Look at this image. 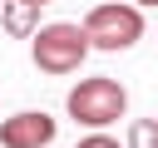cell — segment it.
<instances>
[{
    "label": "cell",
    "mask_w": 158,
    "mask_h": 148,
    "mask_svg": "<svg viewBox=\"0 0 158 148\" xmlns=\"http://www.w3.org/2000/svg\"><path fill=\"white\" fill-rule=\"evenodd\" d=\"M74 148H123V143H118V138H109V133L99 128V133H89V138H79Z\"/></svg>",
    "instance_id": "cell-7"
},
{
    "label": "cell",
    "mask_w": 158,
    "mask_h": 148,
    "mask_svg": "<svg viewBox=\"0 0 158 148\" xmlns=\"http://www.w3.org/2000/svg\"><path fill=\"white\" fill-rule=\"evenodd\" d=\"M64 109H69L74 123H84L89 133H99V128H109V123H118L128 113V89L118 79H109V74H94V79H79L69 89Z\"/></svg>",
    "instance_id": "cell-2"
},
{
    "label": "cell",
    "mask_w": 158,
    "mask_h": 148,
    "mask_svg": "<svg viewBox=\"0 0 158 148\" xmlns=\"http://www.w3.org/2000/svg\"><path fill=\"white\" fill-rule=\"evenodd\" d=\"M133 5H138V10H143V5H158V0H133Z\"/></svg>",
    "instance_id": "cell-8"
},
{
    "label": "cell",
    "mask_w": 158,
    "mask_h": 148,
    "mask_svg": "<svg viewBox=\"0 0 158 148\" xmlns=\"http://www.w3.org/2000/svg\"><path fill=\"white\" fill-rule=\"evenodd\" d=\"M30 59H35L40 74H54V79L79 74V64L89 59V35H84V25H74V20L40 25V30L30 35Z\"/></svg>",
    "instance_id": "cell-1"
},
{
    "label": "cell",
    "mask_w": 158,
    "mask_h": 148,
    "mask_svg": "<svg viewBox=\"0 0 158 148\" xmlns=\"http://www.w3.org/2000/svg\"><path fill=\"white\" fill-rule=\"evenodd\" d=\"M123 148H158V118L128 123V143H123Z\"/></svg>",
    "instance_id": "cell-6"
},
{
    "label": "cell",
    "mask_w": 158,
    "mask_h": 148,
    "mask_svg": "<svg viewBox=\"0 0 158 148\" xmlns=\"http://www.w3.org/2000/svg\"><path fill=\"white\" fill-rule=\"evenodd\" d=\"M54 133H59V123L44 109H25V113L0 118V148H49Z\"/></svg>",
    "instance_id": "cell-4"
},
{
    "label": "cell",
    "mask_w": 158,
    "mask_h": 148,
    "mask_svg": "<svg viewBox=\"0 0 158 148\" xmlns=\"http://www.w3.org/2000/svg\"><path fill=\"white\" fill-rule=\"evenodd\" d=\"M30 5H49V0H30Z\"/></svg>",
    "instance_id": "cell-9"
},
{
    "label": "cell",
    "mask_w": 158,
    "mask_h": 148,
    "mask_svg": "<svg viewBox=\"0 0 158 148\" xmlns=\"http://www.w3.org/2000/svg\"><path fill=\"white\" fill-rule=\"evenodd\" d=\"M0 25H5L15 39H30V35L40 30V5H30V0H5V5H0Z\"/></svg>",
    "instance_id": "cell-5"
},
{
    "label": "cell",
    "mask_w": 158,
    "mask_h": 148,
    "mask_svg": "<svg viewBox=\"0 0 158 148\" xmlns=\"http://www.w3.org/2000/svg\"><path fill=\"white\" fill-rule=\"evenodd\" d=\"M84 35H89V49H104V54L133 49L143 39V10L133 0H104L84 15Z\"/></svg>",
    "instance_id": "cell-3"
}]
</instances>
